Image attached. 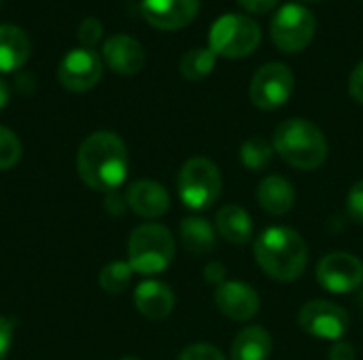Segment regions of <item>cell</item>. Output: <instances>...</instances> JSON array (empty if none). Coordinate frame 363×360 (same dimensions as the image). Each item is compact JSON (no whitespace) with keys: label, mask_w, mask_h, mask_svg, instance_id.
<instances>
[{"label":"cell","mask_w":363,"mask_h":360,"mask_svg":"<svg viewBox=\"0 0 363 360\" xmlns=\"http://www.w3.org/2000/svg\"><path fill=\"white\" fill-rule=\"evenodd\" d=\"M77 172L94 191H117L128 176V149L123 140L113 132L87 136L77 153Z\"/></svg>","instance_id":"6da1fadb"},{"label":"cell","mask_w":363,"mask_h":360,"mask_svg":"<svg viewBox=\"0 0 363 360\" xmlns=\"http://www.w3.org/2000/svg\"><path fill=\"white\" fill-rule=\"evenodd\" d=\"M262 272L277 282L298 280L308 265V248L302 236L289 227L266 229L253 246Z\"/></svg>","instance_id":"7a4b0ae2"},{"label":"cell","mask_w":363,"mask_h":360,"mask_svg":"<svg viewBox=\"0 0 363 360\" xmlns=\"http://www.w3.org/2000/svg\"><path fill=\"white\" fill-rule=\"evenodd\" d=\"M272 146L283 161L298 170H317L328 159L323 132L306 119H287L274 129Z\"/></svg>","instance_id":"3957f363"},{"label":"cell","mask_w":363,"mask_h":360,"mask_svg":"<svg viewBox=\"0 0 363 360\" xmlns=\"http://www.w3.org/2000/svg\"><path fill=\"white\" fill-rule=\"evenodd\" d=\"M174 259V238L160 223L136 227L128 242V263L136 274L153 276L164 272Z\"/></svg>","instance_id":"277c9868"},{"label":"cell","mask_w":363,"mask_h":360,"mask_svg":"<svg viewBox=\"0 0 363 360\" xmlns=\"http://www.w3.org/2000/svg\"><path fill=\"white\" fill-rule=\"evenodd\" d=\"M262 42V30L255 19L238 13L221 15L211 32H208V45L215 55L238 59L251 55Z\"/></svg>","instance_id":"5b68a950"},{"label":"cell","mask_w":363,"mask_h":360,"mask_svg":"<svg viewBox=\"0 0 363 360\" xmlns=\"http://www.w3.org/2000/svg\"><path fill=\"white\" fill-rule=\"evenodd\" d=\"M221 185L219 168L206 157L187 159L177 178L179 197L189 210L211 208L221 195Z\"/></svg>","instance_id":"8992f818"},{"label":"cell","mask_w":363,"mask_h":360,"mask_svg":"<svg viewBox=\"0 0 363 360\" xmlns=\"http://www.w3.org/2000/svg\"><path fill=\"white\" fill-rule=\"evenodd\" d=\"M317 19L315 15L302 4H285L270 23V34L274 45L285 53H300L304 51L313 36H315Z\"/></svg>","instance_id":"52a82bcc"},{"label":"cell","mask_w":363,"mask_h":360,"mask_svg":"<svg viewBox=\"0 0 363 360\" xmlns=\"http://www.w3.org/2000/svg\"><path fill=\"white\" fill-rule=\"evenodd\" d=\"M294 87H296L294 72L285 64L270 62L253 74L249 95L257 108L277 110L287 104V100L294 93Z\"/></svg>","instance_id":"ba28073f"},{"label":"cell","mask_w":363,"mask_h":360,"mask_svg":"<svg viewBox=\"0 0 363 360\" xmlns=\"http://www.w3.org/2000/svg\"><path fill=\"white\" fill-rule=\"evenodd\" d=\"M298 323L308 335L330 342L342 339L349 331V314L345 308L325 299H313L304 303L298 314Z\"/></svg>","instance_id":"9c48e42d"},{"label":"cell","mask_w":363,"mask_h":360,"mask_svg":"<svg viewBox=\"0 0 363 360\" xmlns=\"http://www.w3.org/2000/svg\"><path fill=\"white\" fill-rule=\"evenodd\" d=\"M317 280L334 295L353 293L363 284V263L351 252H330L317 265Z\"/></svg>","instance_id":"30bf717a"},{"label":"cell","mask_w":363,"mask_h":360,"mask_svg":"<svg viewBox=\"0 0 363 360\" xmlns=\"http://www.w3.org/2000/svg\"><path fill=\"white\" fill-rule=\"evenodd\" d=\"M57 79L62 87H66L68 91H89L102 79V59L94 49H74L64 55L57 68Z\"/></svg>","instance_id":"8fae6325"},{"label":"cell","mask_w":363,"mask_h":360,"mask_svg":"<svg viewBox=\"0 0 363 360\" xmlns=\"http://www.w3.org/2000/svg\"><path fill=\"white\" fill-rule=\"evenodd\" d=\"M215 303L219 312L234 320V323H247L257 316L259 312V295L251 284L238 282V280H225L215 291Z\"/></svg>","instance_id":"7c38bea8"},{"label":"cell","mask_w":363,"mask_h":360,"mask_svg":"<svg viewBox=\"0 0 363 360\" xmlns=\"http://www.w3.org/2000/svg\"><path fill=\"white\" fill-rule=\"evenodd\" d=\"M200 8V0H143V17L157 30H181L189 25Z\"/></svg>","instance_id":"4fadbf2b"},{"label":"cell","mask_w":363,"mask_h":360,"mask_svg":"<svg viewBox=\"0 0 363 360\" xmlns=\"http://www.w3.org/2000/svg\"><path fill=\"white\" fill-rule=\"evenodd\" d=\"M125 202L132 212L143 219H160L170 208V195L155 180H136L125 191Z\"/></svg>","instance_id":"5bb4252c"},{"label":"cell","mask_w":363,"mask_h":360,"mask_svg":"<svg viewBox=\"0 0 363 360\" xmlns=\"http://www.w3.org/2000/svg\"><path fill=\"white\" fill-rule=\"evenodd\" d=\"M102 59L117 74H136L145 66V49L132 36H111L102 47Z\"/></svg>","instance_id":"9a60e30c"},{"label":"cell","mask_w":363,"mask_h":360,"mask_svg":"<svg viewBox=\"0 0 363 360\" xmlns=\"http://www.w3.org/2000/svg\"><path fill=\"white\" fill-rule=\"evenodd\" d=\"M136 310L149 320H164L174 310V293L160 280H145L134 291Z\"/></svg>","instance_id":"2e32d148"},{"label":"cell","mask_w":363,"mask_h":360,"mask_svg":"<svg viewBox=\"0 0 363 360\" xmlns=\"http://www.w3.org/2000/svg\"><path fill=\"white\" fill-rule=\"evenodd\" d=\"M257 202L268 214L283 216L296 204V189L283 176H266L257 187Z\"/></svg>","instance_id":"e0dca14e"},{"label":"cell","mask_w":363,"mask_h":360,"mask_svg":"<svg viewBox=\"0 0 363 360\" xmlns=\"http://www.w3.org/2000/svg\"><path fill=\"white\" fill-rule=\"evenodd\" d=\"M30 40L26 32L17 25H0V72L19 70L30 57Z\"/></svg>","instance_id":"ac0fdd59"},{"label":"cell","mask_w":363,"mask_h":360,"mask_svg":"<svg viewBox=\"0 0 363 360\" xmlns=\"http://www.w3.org/2000/svg\"><path fill=\"white\" fill-rule=\"evenodd\" d=\"M215 229L217 233L230 242V244H247L253 238V221L249 212L236 204L223 206L215 216Z\"/></svg>","instance_id":"d6986e66"},{"label":"cell","mask_w":363,"mask_h":360,"mask_svg":"<svg viewBox=\"0 0 363 360\" xmlns=\"http://www.w3.org/2000/svg\"><path fill=\"white\" fill-rule=\"evenodd\" d=\"M272 354V337L264 327H245L232 342V360H268Z\"/></svg>","instance_id":"ffe728a7"},{"label":"cell","mask_w":363,"mask_h":360,"mask_svg":"<svg viewBox=\"0 0 363 360\" xmlns=\"http://www.w3.org/2000/svg\"><path fill=\"white\" fill-rule=\"evenodd\" d=\"M181 242L194 257L211 255L217 246V229L202 216H187L181 223Z\"/></svg>","instance_id":"44dd1931"},{"label":"cell","mask_w":363,"mask_h":360,"mask_svg":"<svg viewBox=\"0 0 363 360\" xmlns=\"http://www.w3.org/2000/svg\"><path fill=\"white\" fill-rule=\"evenodd\" d=\"M217 64V55L213 53L211 47H200V49H191L181 57L179 70L183 74V79L187 81H202L206 79Z\"/></svg>","instance_id":"7402d4cb"},{"label":"cell","mask_w":363,"mask_h":360,"mask_svg":"<svg viewBox=\"0 0 363 360\" xmlns=\"http://www.w3.org/2000/svg\"><path fill=\"white\" fill-rule=\"evenodd\" d=\"M274 153L277 151H274L272 142H268L262 136H253L247 142H242V146H240V163L251 172H259L270 166Z\"/></svg>","instance_id":"603a6c76"},{"label":"cell","mask_w":363,"mask_h":360,"mask_svg":"<svg viewBox=\"0 0 363 360\" xmlns=\"http://www.w3.org/2000/svg\"><path fill=\"white\" fill-rule=\"evenodd\" d=\"M132 274H134V269L130 267V263H125V261H113V263H108V265L100 272L98 282H100V286H102L106 293L119 295V293H123V291L130 286Z\"/></svg>","instance_id":"cb8c5ba5"},{"label":"cell","mask_w":363,"mask_h":360,"mask_svg":"<svg viewBox=\"0 0 363 360\" xmlns=\"http://www.w3.org/2000/svg\"><path fill=\"white\" fill-rule=\"evenodd\" d=\"M21 157V142L19 138L0 125V170H9L13 168Z\"/></svg>","instance_id":"d4e9b609"},{"label":"cell","mask_w":363,"mask_h":360,"mask_svg":"<svg viewBox=\"0 0 363 360\" xmlns=\"http://www.w3.org/2000/svg\"><path fill=\"white\" fill-rule=\"evenodd\" d=\"M347 216L353 223L363 225V178L351 187L347 195Z\"/></svg>","instance_id":"484cf974"},{"label":"cell","mask_w":363,"mask_h":360,"mask_svg":"<svg viewBox=\"0 0 363 360\" xmlns=\"http://www.w3.org/2000/svg\"><path fill=\"white\" fill-rule=\"evenodd\" d=\"M179 360H228L223 356V352L215 346L208 344H194L189 348H185L181 352Z\"/></svg>","instance_id":"4316f807"},{"label":"cell","mask_w":363,"mask_h":360,"mask_svg":"<svg viewBox=\"0 0 363 360\" xmlns=\"http://www.w3.org/2000/svg\"><path fill=\"white\" fill-rule=\"evenodd\" d=\"M77 36H79V42L85 45V49L94 47L100 40V36H102V23H100V19H96V17L83 19L81 25H79V34Z\"/></svg>","instance_id":"83f0119b"},{"label":"cell","mask_w":363,"mask_h":360,"mask_svg":"<svg viewBox=\"0 0 363 360\" xmlns=\"http://www.w3.org/2000/svg\"><path fill=\"white\" fill-rule=\"evenodd\" d=\"M13 346V323L0 316V360H4Z\"/></svg>","instance_id":"f1b7e54d"},{"label":"cell","mask_w":363,"mask_h":360,"mask_svg":"<svg viewBox=\"0 0 363 360\" xmlns=\"http://www.w3.org/2000/svg\"><path fill=\"white\" fill-rule=\"evenodd\" d=\"M328 359L330 360H355L357 359V354H355V348H353L349 342H345V339H338V342H334V344H332Z\"/></svg>","instance_id":"f546056e"},{"label":"cell","mask_w":363,"mask_h":360,"mask_svg":"<svg viewBox=\"0 0 363 360\" xmlns=\"http://www.w3.org/2000/svg\"><path fill=\"white\" fill-rule=\"evenodd\" d=\"M349 91L351 95L363 104V62L357 64V68L351 72V79H349Z\"/></svg>","instance_id":"4dcf8cb0"},{"label":"cell","mask_w":363,"mask_h":360,"mask_svg":"<svg viewBox=\"0 0 363 360\" xmlns=\"http://www.w3.org/2000/svg\"><path fill=\"white\" fill-rule=\"evenodd\" d=\"M238 4H240V8H245V11H249V13L262 15V13L272 11V8L279 4V0H238Z\"/></svg>","instance_id":"1f68e13d"},{"label":"cell","mask_w":363,"mask_h":360,"mask_svg":"<svg viewBox=\"0 0 363 360\" xmlns=\"http://www.w3.org/2000/svg\"><path fill=\"white\" fill-rule=\"evenodd\" d=\"M204 278H206V282L219 286L221 282H225V267L217 261H211L204 269Z\"/></svg>","instance_id":"d6a6232c"},{"label":"cell","mask_w":363,"mask_h":360,"mask_svg":"<svg viewBox=\"0 0 363 360\" xmlns=\"http://www.w3.org/2000/svg\"><path fill=\"white\" fill-rule=\"evenodd\" d=\"M125 206H128L125 197H121L117 191H113V193H106V208H108L113 214H121V212L125 210Z\"/></svg>","instance_id":"836d02e7"},{"label":"cell","mask_w":363,"mask_h":360,"mask_svg":"<svg viewBox=\"0 0 363 360\" xmlns=\"http://www.w3.org/2000/svg\"><path fill=\"white\" fill-rule=\"evenodd\" d=\"M6 102H9V87H6V83L0 79V110L6 106Z\"/></svg>","instance_id":"e575fe53"},{"label":"cell","mask_w":363,"mask_h":360,"mask_svg":"<svg viewBox=\"0 0 363 360\" xmlns=\"http://www.w3.org/2000/svg\"><path fill=\"white\" fill-rule=\"evenodd\" d=\"M121 360H138V359H134V356H125V359H121Z\"/></svg>","instance_id":"d590c367"},{"label":"cell","mask_w":363,"mask_h":360,"mask_svg":"<svg viewBox=\"0 0 363 360\" xmlns=\"http://www.w3.org/2000/svg\"><path fill=\"white\" fill-rule=\"evenodd\" d=\"M304 2H317V0H304Z\"/></svg>","instance_id":"8d00e7d4"},{"label":"cell","mask_w":363,"mask_h":360,"mask_svg":"<svg viewBox=\"0 0 363 360\" xmlns=\"http://www.w3.org/2000/svg\"><path fill=\"white\" fill-rule=\"evenodd\" d=\"M0 2H2V0H0Z\"/></svg>","instance_id":"74e56055"}]
</instances>
